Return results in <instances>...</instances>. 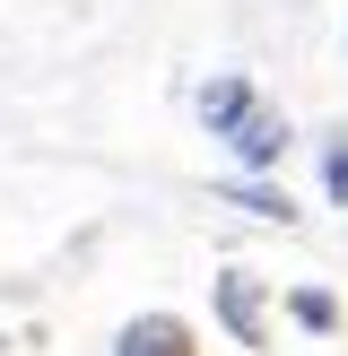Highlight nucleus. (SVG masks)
Wrapping results in <instances>:
<instances>
[{
    "mask_svg": "<svg viewBox=\"0 0 348 356\" xmlns=\"http://www.w3.org/2000/svg\"><path fill=\"white\" fill-rule=\"evenodd\" d=\"M287 148H296V131H287V113H278L270 96H253V104L235 113V131H226V156H235L253 183H261V174H278V156H287Z\"/></svg>",
    "mask_w": 348,
    "mask_h": 356,
    "instance_id": "obj_1",
    "label": "nucleus"
},
{
    "mask_svg": "<svg viewBox=\"0 0 348 356\" xmlns=\"http://www.w3.org/2000/svg\"><path fill=\"white\" fill-rule=\"evenodd\" d=\"M209 305H218V322H226L235 348H270V287H261L253 270H226L218 287H209Z\"/></svg>",
    "mask_w": 348,
    "mask_h": 356,
    "instance_id": "obj_2",
    "label": "nucleus"
},
{
    "mask_svg": "<svg viewBox=\"0 0 348 356\" xmlns=\"http://www.w3.org/2000/svg\"><path fill=\"white\" fill-rule=\"evenodd\" d=\"M113 356H200V339H191L183 313H139V322H122Z\"/></svg>",
    "mask_w": 348,
    "mask_h": 356,
    "instance_id": "obj_3",
    "label": "nucleus"
},
{
    "mask_svg": "<svg viewBox=\"0 0 348 356\" xmlns=\"http://www.w3.org/2000/svg\"><path fill=\"white\" fill-rule=\"evenodd\" d=\"M244 104H253V79H235V70H226V79H209V87H200V131H209V139H226Z\"/></svg>",
    "mask_w": 348,
    "mask_h": 356,
    "instance_id": "obj_4",
    "label": "nucleus"
},
{
    "mask_svg": "<svg viewBox=\"0 0 348 356\" xmlns=\"http://www.w3.org/2000/svg\"><path fill=\"white\" fill-rule=\"evenodd\" d=\"M226 200L244 209V218H278V226H296V200L278 183H253V174H235V183H226Z\"/></svg>",
    "mask_w": 348,
    "mask_h": 356,
    "instance_id": "obj_5",
    "label": "nucleus"
},
{
    "mask_svg": "<svg viewBox=\"0 0 348 356\" xmlns=\"http://www.w3.org/2000/svg\"><path fill=\"white\" fill-rule=\"evenodd\" d=\"M287 313H296V330H313V339H331V330H340V296H331V287H296Z\"/></svg>",
    "mask_w": 348,
    "mask_h": 356,
    "instance_id": "obj_6",
    "label": "nucleus"
},
{
    "mask_svg": "<svg viewBox=\"0 0 348 356\" xmlns=\"http://www.w3.org/2000/svg\"><path fill=\"white\" fill-rule=\"evenodd\" d=\"M322 191H331V209H348V131L322 139Z\"/></svg>",
    "mask_w": 348,
    "mask_h": 356,
    "instance_id": "obj_7",
    "label": "nucleus"
}]
</instances>
